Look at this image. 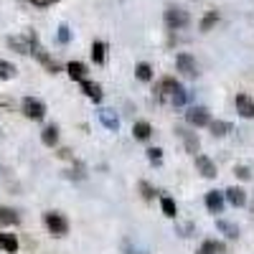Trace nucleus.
<instances>
[{"instance_id":"obj_1","label":"nucleus","mask_w":254,"mask_h":254,"mask_svg":"<svg viewBox=\"0 0 254 254\" xmlns=\"http://www.w3.org/2000/svg\"><path fill=\"white\" fill-rule=\"evenodd\" d=\"M28 38H31V54L41 61V64H44V66L49 69V74H59V64L46 54V49L44 46H41V41H38V36L36 33H28Z\"/></svg>"},{"instance_id":"obj_2","label":"nucleus","mask_w":254,"mask_h":254,"mask_svg":"<svg viewBox=\"0 0 254 254\" xmlns=\"http://www.w3.org/2000/svg\"><path fill=\"white\" fill-rule=\"evenodd\" d=\"M44 224H46V229L51 231L54 237H64V234L69 231V221H66V216L56 214V211H49V214H44Z\"/></svg>"},{"instance_id":"obj_3","label":"nucleus","mask_w":254,"mask_h":254,"mask_svg":"<svg viewBox=\"0 0 254 254\" xmlns=\"http://www.w3.org/2000/svg\"><path fill=\"white\" fill-rule=\"evenodd\" d=\"M188 13L186 10H181V8H168L165 10V26L171 28V31H181V28H186L188 26Z\"/></svg>"},{"instance_id":"obj_4","label":"nucleus","mask_w":254,"mask_h":254,"mask_svg":"<svg viewBox=\"0 0 254 254\" xmlns=\"http://www.w3.org/2000/svg\"><path fill=\"white\" fill-rule=\"evenodd\" d=\"M23 115L28 117V120H44L46 117V104L41 102V99H36V97H26L23 99Z\"/></svg>"},{"instance_id":"obj_5","label":"nucleus","mask_w":254,"mask_h":254,"mask_svg":"<svg viewBox=\"0 0 254 254\" xmlns=\"http://www.w3.org/2000/svg\"><path fill=\"white\" fill-rule=\"evenodd\" d=\"M178 89H181V84H178L176 79H171V76H165V79L158 81V89H155V92H158V97H160L163 102H171Z\"/></svg>"},{"instance_id":"obj_6","label":"nucleus","mask_w":254,"mask_h":254,"mask_svg":"<svg viewBox=\"0 0 254 254\" xmlns=\"http://www.w3.org/2000/svg\"><path fill=\"white\" fill-rule=\"evenodd\" d=\"M186 120H188V125H193V127H206L211 122V115H208L206 107H190L186 112Z\"/></svg>"},{"instance_id":"obj_7","label":"nucleus","mask_w":254,"mask_h":254,"mask_svg":"<svg viewBox=\"0 0 254 254\" xmlns=\"http://www.w3.org/2000/svg\"><path fill=\"white\" fill-rule=\"evenodd\" d=\"M176 64H178V71H183L186 76H196V74H198V66H196V59L190 56V54H178Z\"/></svg>"},{"instance_id":"obj_8","label":"nucleus","mask_w":254,"mask_h":254,"mask_svg":"<svg viewBox=\"0 0 254 254\" xmlns=\"http://www.w3.org/2000/svg\"><path fill=\"white\" fill-rule=\"evenodd\" d=\"M234 104H237V112H239L242 117H247V120L254 117V99H252L249 94H237Z\"/></svg>"},{"instance_id":"obj_9","label":"nucleus","mask_w":254,"mask_h":254,"mask_svg":"<svg viewBox=\"0 0 254 254\" xmlns=\"http://www.w3.org/2000/svg\"><path fill=\"white\" fill-rule=\"evenodd\" d=\"M224 193H219V190H208L206 193V208L211 211V214H221L224 211Z\"/></svg>"},{"instance_id":"obj_10","label":"nucleus","mask_w":254,"mask_h":254,"mask_svg":"<svg viewBox=\"0 0 254 254\" xmlns=\"http://www.w3.org/2000/svg\"><path fill=\"white\" fill-rule=\"evenodd\" d=\"M196 168H198V173L203 178H216V165H214V160H211V158L196 155Z\"/></svg>"},{"instance_id":"obj_11","label":"nucleus","mask_w":254,"mask_h":254,"mask_svg":"<svg viewBox=\"0 0 254 254\" xmlns=\"http://www.w3.org/2000/svg\"><path fill=\"white\" fill-rule=\"evenodd\" d=\"M8 46L13 51H18V54H31V38L28 36H10Z\"/></svg>"},{"instance_id":"obj_12","label":"nucleus","mask_w":254,"mask_h":254,"mask_svg":"<svg viewBox=\"0 0 254 254\" xmlns=\"http://www.w3.org/2000/svg\"><path fill=\"white\" fill-rule=\"evenodd\" d=\"M224 198H226L231 206H244V203H247V193H244L242 188H237V186L226 188V190H224Z\"/></svg>"},{"instance_id":"obj_13","label":"nucleus","mask_w":254,"mask_h":254,"mask_svg":"<svg viewBox=\"0 0 254 254\" xmlns=\"http://www.w3.org/2000/svg\"><path fill=\"white\" fill-rule=\"evenodd\" d=\"M99 122L107 127L110 132H117V127H120V120H117V115L112 110H99Z\"/></svg>"},{"instance_id":"obj_14","label":"nucleus","mask_w":254,"mask_h":254,"mask_svg":"<svg viewBox=\"0 0 254 254\" xmlns=\"http://www.w3.org/2000/svg\"><path fill=\"white\" fill-rule=\"evenodd\" d=\"M81 92L87 94L89 99H94V102H102V87H99V84H94V81H89V79L81 81Z\"/></svg>"},{"instance_id":"obj_15","label":"nucleus","mask_w":254,"mask_h":254,"mask_svg":"<svg viewBox=\"0 0 254 254\" xmlns=\"http://www.w3.org/2000/svg\"><path fill=\"white\" fill-rule=\"evenodd\" d=\"M224 252H226L224 242H216V239H206L198 249V254H224Z\"/></svg>"},{"instance_id":"obj_16","label":"nucleus","mask_w":254,"mask_h":254,"mask_svg":"<svg viewBox=\"0 0 254 254\" xmlns=\"http://www.w3.org/2000/svg\"><path fill=\"white\" fill-rule=\"evenodd\" d=\"M66 71H69V76L74 81H84V79H87V66H84L81 61H71L69 66H66Z\"/></svg>"},{"instance_id":"obj_17","label":"nucleus","mask_w":254,"mask_h":254,"mask_svg":"<svg viewBox=\"0 0 254 254\" xmlns=\"http://www.w3.org/2000/svg\"><path fill=\"white\" fill-rule=\"evenodd\" d=\"M92 59H94V64L107 61V44H104V41H94L92 44Z\"/></svg>"},{"instance_id":"obj_18","label":"nucleus","mask_w":254,"mask_h":254,"mask_svg":"<svg viewBox=\"0 0 254 254\" xmlns=\"http://www.w3.org/2000/svg\"><path fill=\"white\" fill-rule=\"evenodd\" d=\"M41 140H44V145L54 147V145L59 142V127H56V125H49V127H44V132H41Z\"/></svg>"},{"instance_id":"obj_19","label":"nucleus","mask_w":254,"mask_h":254,"mask_svg":"<svg viewBox=\"0 0 254 254\" xmlns=\"http://www.w3.org/2000/svg\"><path fill=\"white\" fill-rule=\"evenodd\" d=\"M208 127H211V132H214V137H224V135L231 132V125L224 122V120H211Z\"/></svg>"},{"instance_id":"obj_20","label":"nucleus","mask_w":254,"mask_h":254,"mask_svg":"<svg viewBox=\"0 0 254 254\" xmlns=\"http://www.w3.org/2000/svg\"><path fill=\"white\" fill-rule=\"evenodd\" d=\"M18 221H20L18 211H13V208H5V206H0V224L13 226V224H18Z\"/></svg>"},{"instance_id":"obj_21","label":"nucleus","mask_w":254,"mask_h":254,"mask_svg":"<svg viewBox=\"0 0 254 254\" xmlns=\"http://www.w3.org/2000/svg\"><path fill=\"white\" fill-rule=\"evenodd\" d=\"M176 132H178V135L186 140V150L196 155V153H198V137H196L193 132H186V130H176Z\"/></svg>"},{"instance_id":"obj_22","label":"nucleus","mask_w":254,"mask_h":254,"mask_svg":"<svg viewBox=\"0 0 254 254\" xmlns=\"http://www.w3.org/2000/svg\"><path fill=\"white\" fill-rule=\"evenodd\" d=\"M216 229H219V231H224V234H226L229 239H237V237H239V226H237V224H231V221L219 219V221H216Z\"/></svg>"},{"instance_id":"obj_23","label":"nucleus","mask_w":254,"mask_h":254,"mask_svg":"<svg viewBox=\"0 0 254 254\" xmlns=\"http://www.w3.org/2000/svg\"><path fill=\"white\" fill-rule=\"evenodd\" d=\"M0 247H3L8 254H15L18 252V239L13 234H3V231H0Z\"/></svg>"},{"instance_id":"obj_24","label":"nucleus","mask_w":254,"mask_h":254,"mask_svg":"<svg viewBox=\"0 0 254 254\" xmlns=\"http://www.w3.org/2000/svg\"><path fill=\"white\" fill-rule=\"evenodd\" d=\"M132 135L137 137V140H147L153 135V127L147 125V122H135V127H132Z\"/></svg>"},{"instance_id":"obj_25","label":"nucleus","mask_w":254,"mask_h":254,"mask_svg":"<svg viewBox=\"0 0 254 254\" xmlns=\"http://www.w3.org/2000/svg\"><path fill=\"white\" fill-rule=\"evenodd\" d=\"M160 206H163V214L168 216V219H176V201L173 198H160Z\"/></svg>"},{"instance_id":"obj_26","label":"nucleus","mask_w":254,"mask_h":254,"mask_svg":"<svg viewBox=\"0 0 254 254\" xmlns=\"http://www.w3.org/2000/svg\"><path fill=\"white\" fill-rule=\"evenodd\" d=\"M13 76H15V66L10 61L0 59V79H13Z\"/></svg>"},{"instance_id":"obj_27","label":"nucleus","mask_w":254,"mask_h":254,"mask_svg":"<svg viewBox=\"0 0 254 254\" xmlns=\"http://www.w3.org/2000/svg\"><path fill=\"white\" fill-rule=\"evenodd\" d=\"M219 20V13L216 10H208L206 15H203V20H201V31H211V26H214Z\"/></svg>"},{"instance_id":"obj_28","label":"nucleus","mask_w":254,"mask_h":254,"mask_svg":"<svg viewBox=\"0 0 254 254\" xmlns=\"http://www.w3.org/2000/svg\"><path fill=\"white\" fill-rule=\"evenodd\" d=\"M137 79L140 81H150L153 79V69L147 64H137Z\"/></svg>"},{"instance_id":"obj_29","label":"nucleus","mask_w":254,"mask_h":254,"mask_svg":"<svg viewBox=\"0 0 254 254\" xmlns=\"http://www.w3.org/2000/svg\"><path fill=\"white\" fill-rule=\"evenodd\" d=\"M147 160H150L153 165H160L163 163V150L160 147H150V150H147Z\"/></svg>"},{"instance_id":"obj_30","label":"nucleus","mask_w":254,"mask_h":254,"mask_svg":"<svg viewBox=\"0 0 254 254\" xmlns=\"http://www.w3.org/2000/svg\"><path fill=\"white\" fill-rule=\"evenodd\" d=\"M186 99H188V92L181 87L176 94H173V99H171V104H176V107H181V104H186Z\"/></svg>"},{"instance_id":"obj_31","label":"nucleus","mask_w":254,"mask_h":254,"mask_svg":"<svg viewBox=\"0 0 254 254\" xmlns=\"http://www.w3.org/2000/svg\"><path fill=\"white\" fill-rule=\"evenodd\" d=\"M140 190H142V198H145V201H153L155 190L150 188V183H145V181H142V183H140Z\"/></svg>"},{"instance_id":"obj_32","label":"nucleus","mask_w":254,"mask_h":254,"mask_svg":"<svg viewBox=\"0 0 254 254\" xmlns=\"http://www.w3.org/2000/svg\"><path fill=\"white\" fill-rule=\"evenodd\" d=\"M69 38H71L69 26H59V41H61V44H69Z\"/></svg>"},{"instance_id":"obj_33","label":"nucleus","mask_w":254,"mask_h":254,"mask_svg":"<svg viewBox=\"0 0 254 254\" xmlns=\"http://www.w3.org/2000/svg\"><path fill=\"white\" fill-rule=\"evenodd\" d=\"M234 173H237V176H239L242 181H249V178H252V173H249V168H244V165H239V168H237Z\"/></svg>"},{"instance_id":"obj_34","label":"nucleus","mask_w":254,"mask_h":254,"mask_svg":"<svg viewBox=\"0 0 254 254\" xmlns=\"http://www.w3.org/2000/svg\"><path fill=\"white\" fill-rule=\"evenodd\" d=\"M31 3L36 5V8H49V5H54L56 0H31Z\"/></svg>"}]
</instances>
